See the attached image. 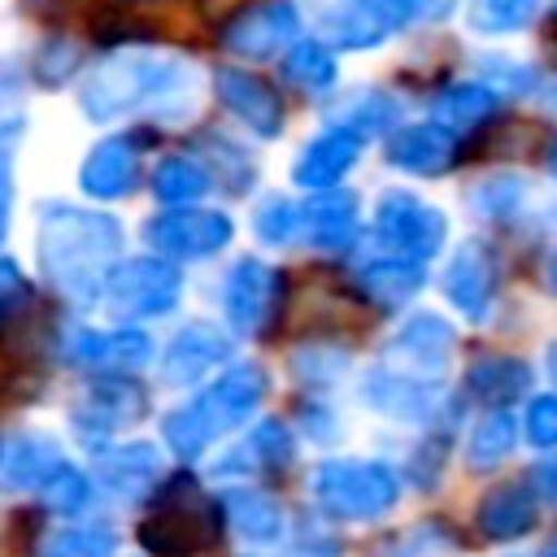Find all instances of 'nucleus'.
<instances>
[{
    "label": "nucleus",
    "mask_w": 557,
    "mask_h": 557,
    "mask_svg": "<svg viewBox=\"0 0 557 557\" xmlns=\"http://www.w3.org/2000/svg\"><path fill=\"white\" fill-rule=\"evenodd\" d=\"M196 70L157 48H117L100 65H91L78 83V109L91 122H113L135 109H152L165 122H183L196 113Z\"/></svg>",
    "instance_id": "obj_1"
},
{
    "label": "nucleus",
    "mask_w": 557,
    "mask_h": 557,
    "mask_svg": "<svg viewBox=\"0 0 557 557\" xmlns=\"http://www.w3.org/2000/svg\"><path fill=\"white\" fill-rule=\"evenodd\" d=\"M122 261V222L104 209L44 205L39 213V270L57 296L87 309L100 300L109 270Z\"/></svg>",
    "instance_id": "obj_2"
},
{
    "label": "nucleus",
    "mask_w": 557,
    "mask_h": 557,
    "mask_svg": "<svg viewBox=\"0 0 557 557\" xmlns=\"http://www.w3.org/2000/svg\"><path fill=\"white\" fill-rule=\"evenodd\" d=\"M265 387H270V379H265V370L257 361L226 366L205 392H196L187 405L165 413V422H161L165 444L183 461L200 457L213 440H222L226 431L244 426L248 413H257V405L265 400Z\"/></svg>",
    "instance_id": "obj_3"
},
{
    "label": "nucleus",
    "mask_w": 557,
    "mask_h": 557,
    "mask_svg": "<svg viewBox=\"0 0 557 557\" xmlns=\"http://www.w3.org/2000/svg\"><path fill=\"white\" fill-rule=\"evenodd\" d=\"M218 531H222L218 505L200 496L191 474H178L165 483L152 513L139 522V544L152 557H191V553H205L218 540Z\"/></svg>",
    "instance_id": "obj_4"
},
{
    "label": "nucleus",
    "mask_w": 557,
    "mask_h": 557,
    "mask_svg": "<svg viewBox=\"0 0 557 557\" xmlns=\"http://www.w3.org/2000/svg\"><path fill=\"white\" fill-rule=\"evenodd\" d=\"M374 239L379 252L409 257V261H435L448 244V213L431 205L426 196L409 187H379L374 196Z\"/></svg>",
    "instance_id": "obj_5"
},
{
    "label": "nucleus",
    "mask_w": 557,
    "mask_h": 557,
    "mask_svg": "<svg viewBox=\"0 0 557 557\" xmlns=\"http://www.w3.org/2000/svg\"><path fill=\"white\" fill-rule=\"evenodd\" d=\"M183 300V274L170 257H122L104 287H100V305L122 318V322H139V318H165L174 313Z\"/></svg>",
    "instance_id": "obj_6"
},
{
    "label": "nucleus",
    "mask_w": 557,
    "mask_h": 557,
    "mask_svg": "<svg viewBox=\"0 0 557 557\" xmlns=\"http://www.w3.org/2000/svg\"><path fill=\"white\" fill-rule=\"evenodd\" d=\"M400 479L383 461H322L313 470V500L344 522L379 518L396 505Z\"/></svg>",
    "instance_id": "obj_7"
},
{
    "label": "nucleus",
    "mask_w": 557,
    "mask_h": 557,
    "mask_svg": "<svg viewBox=\"0 0 557 557\" xmlns=\"http://www.w3.org/2000/svg\"><path fill=\"white\" fill-rule=\"evenodd\" d=\"M422 22V0H331L318 13V30L326 44L348 52H370Z\"/></svg>",
    "instance_id": "obj_8"
},
{
    "label": "nucleus",
    "mask_w": 557,
    "mask_h": 557,
    "mask_svg": "<svg viewBox=\"0 0 557 557\" xmlns=\"http://www.w3.org/2000/svg\"><path fill=\"white\" fill-rule=\"evenodd\" d=\"M144 239L152 244L157 257L170 261H205L218 257L235 239V222L222 209H161L157 218L144 222Z\"/></svg>",
    "instance_id": "obj_9"
},
{
    "label": "nucleus",
    "mask_w": 557,
    "mask_h": 557,
    "mask_svg": "<svg viewBox=\"0 0 557 557\" xmlns=\"http://www.w3.org/2000/svg\"><path fill=\"white\" fill-rule=\"evenodd\" d=\"M283 309V274L261 257H235L222 274V313L226 326L244 339L261 335Z\"/></svg>",
    "instance_id": "obj_10"
},
{
    "label": "nucleus",
    "mask_w": 557,
    "mask_h": 557,
    "mask_svg": "<svg viewBox=\"0 0 557 557\" xmlns=\"http://www.w3.org/2000/svg\"><path fill=\"white\" fill-rule=\"evenodd\" d=\"M300 39V9L292 0H257L222 22V48L244 61H270Z\"/></svg>",
    "instance_id": "obj_11"
},
{
    "label": "nucleus",
    "mask_w": 557,
    "mask_h": 557,
    "mask_svg": "<svg viewBox=\"0 0 557 557\" xmlns=\"http://www.w3.org/2000/svg\"><path fill=\"white\" fill-rule=\"evenodd\" d=\"M496 283H500V270H496V252L479 239H466L457 244L444 265H440V292L444 300L470 318V322H483L492 300H496Z\"/></svg>",
    "instance_id": "obj_12"
},
{
    "label": "nucleus",
    "mask_w": 557,
    "mask_h": 557,
    "mask_svg": "<svg viewBox=\"0 0 557 557\" xmlns=\"http://www.w3.org/2000/svg\"><path fill=\"white\" fill-rule=\"evenodd\" d=\"M453 344H457V331H453L448 318H440L435 309H413L387 335L383 357L396 370H409V374H422V379H440L448 357H453Z\"/></svg>",
    "instance_id": "obj_13"
},
{
    "label": "nucleus",
    "mask_w": 557,
    "mask_h": 557,
    "mask_svg": "<svg viewBox=\"0 0 557 557\" xmlns=\"http://www.w3.org/2000/svg\"><path fill=\"white\" fill-rule=\"evenodd\" d=\"M148 409L144 387L131 374H96L83 396L74 400V426L83 440H104L131 422H139Z\"/></svg>",
    "instance_id": "obj_14"
},
{
    "label": "nucleus",
    "mask_w": 557,
    "mask_h": 557,
    "mask_svg": "<svg viewBox=\"0 0 557 557\" xmlns=\"http://www.w3.org/2000/svg\"><path fill=\"white\" fill-rule=\"evenodd\" d=\"M366 152V135L348 131V126H326L318 131L313 139H305L292 157V183L305 187V191H326V187H339L344 174L361 161Z\"/></svg>",
    "instance_id": "obj_15"
},
{
    "label": "nucleus",
    "mask_w": 557,
    "mask_h": 557,
    "mask_svg": "<svg viewBox=\"0 0 557 557\" xmlns=\"http://www.w3.org/2000/svg\"><path fill=\"white\" fill-rule=\"evenodd\" d=\"M65 357L96 374H135L139 366L152 361V339L135 326H113V331L74 326L65 335Z\"/></svg>",
    "instance_id": "obj_16"
},
{
    "label": "nucleus",
    "mask_w": 557,
    "mask_h": 557,
    "mask_svg": "<svg viewBox=\"0 0 557 557\" xmlns=\"http://www.w3.org/2000/svg\"><path fill=\"white\" fill-rule=\"evenodd\" d=\"M361 400L387 418H400V422H426L444 392L435 379H422V374H409V370H396V366H374L361 374Z\"/></svg>",
    "instance_id": "obj_17"
},
{
    "label": "nucleus",
    "mask_w": 557,
    "mask_h": 557,
    "mask_svg": "<svg viewBox=\"0 0 557 557\" xmlns=\"http://www.w3.org/2000/svg\"><path fill=\"white\" fill-rule=\"evenodd\" d=\"M226 361H231V335L213 322H187L170 335V344L161 352V383L191 387Z\"/></svg>",
    "instance_id": "obj_18"
},
{
    "label": "nucleus",
    "mask_w": 557,
    "mask_h": 557,
    "mask_svg": "<svg viewBox=\"0 0 557 557\" xmlns=\"http://www.w3.org/2000/svg\"><path fill=\"white\" fill-rule=\"evenodd\" d=\"M213 91L218 100L226 104V113L235 122H244V131H252L257 139H274L283 131V104H278V91L257 78L252 70H239V65H226L213 74Z\"/></svg>",
    "instance_id": "obj_19"
},
{
    "label": "nucleus",
    "mask_w": 557,
    "mask_h": 557,
    "mask_svg": "<svg viewBox=\"0 0 557 557\" xmlns=\"http://www.w3.org/2000/svg\"><path fill=\"white\" fill-rule=\"evenodd\" d=\"M383 161L400 174H418V178H435L453 165L457 157V135L440 122H413V126H396L392 135H383Z\"/></svg>",
    "instance_id": "obj_20"
},
{
    "label": "nucleus",
    "mask_w": 557,
    "mask_h": 557,
    "mask_svg": "<svg viewBox=\"0 0 557 557\" xmlns=\"http://www.w3.org/2000/svg\"><path fill=\"white\" fill-rule=\"evenodd\" d=\"M139 174H144V165H139V144H135L131 135H109V139H100V144L83 157V165H78V187H83V196H91V200H122V196H131V191L139 187Z\"/></svg>",
    "instance_id": "obj_21"
},
{
    "label": "nucleus",
    "mask_w": 557,
    "mask_h": 557,
    "mask_svg": "<svg viewBox=\"0 0 557 557\" xmlns=\"http://www.w3.org/2000/svg\"><path fill=\"white\" fill-rule=\"evenodd\" d=\"M357 222H361V205H357V196L344 191V187L309 191V200L300 205V239H305L309 248H322V252L352 248Z\"/></svg>",
    "instance_id": "obj_22"
},
{
    "label": "nucleus",
    "mask_w": 557,
    "mask_h": 557,
    "mask_svg": "<svg viewBox=\"0 0 557 557\" xmlns=\"http://www.w3.org/2000/svg\"><path fill=\"white\" fill-rule=\"evenodd\" d=\"M65 466L52 435L39 431H0V492H35Z\"/></svg>",
    "instance_id": "obj_23"
},
{
    "label": "nucleus",
    "mask_w": 557,
    "mask_h": 557,
    "mask_svg": "<svg viewBox=\"0 0 557 557\" xmlns=\"http://www.w3.org/2000/svg\"><path fill=\"white\" fill-rule=\"evenodd\" d=\"M357 292L374 305V309H405L422 283H426V270L422 261H409V257H392V252H374L357 265Z\"/></svg>",
    "instance_id": "obj_24"
},
{
    "label": "nucleus",
    "mask_w": 557,
    "mask_h": 557,
    "mask_svg": "<svg viewBox=\"0 0 557 557\" xmlns=\"http://www.w3.org/2000/svg\"><path fill=\"white\" fill-rule=\"evenodd\" d=\"M540 505H535V487L531 483H500L479 500V531L487 540H518L535 527Z\"/></svg>",
    "instance_id": "obj_25"
},
{
    "label": "nucleus",
    "mask_w": 557,
    "mask_h": 557,
    "mask_svg": "<svg viewBox=\"0 0 557 557\" xmlns=\"http://www.w3.org/2000/svg\"><path fill=\"white\" fill-rule=\"evenodd\" d=\"M96 470H100V483L109 492H117L122 500H139L161 479V457L152 444H122V448L100 453Z\"/></svg>",
    "instance_id": "obj_26"
},
{
    "label": "nucleus",
    "mask_w": 557,
    "mask_h": 557,
    "mask_svg": "<svg viewBox=\"0 0 557 557\" xmlns=\"http://www.w3.org/2000/svg\"><path fill=\"white\" fill-rule=\"evenodd\" d=\"M531 383V370L522 357H509V352H483L466 366V387L470 396L487 400V405H509L527 392Z\"/></svg>",
    "instance_id": "obj_27"
},
{
    "label": "nucleus",
    "mask_w": 557,
    "mask_h": 557,
    "mask_svg": "<svg viewBox=\"0 0 557 557\" xmlns=\"http://www.w3.org/2000/svg\"><path fill=\"white\" fill-rule=\"evenodd\" d=\"M496 104H500V96H496L487 83H479V78H470V83H448V87L431 100V122H440V126H448L453 135H461V131L483 126V122L496 113Z\"/></svg>",
    "instance_id": "obj_28"
},
{
    "label": "nucleus",
    "mask_w": 557,
    "mask_h": 557,
    "mask_svg": "<svg viewBox=\"0 0 557 557\" xmlns=\"http://www.w3.org/2000/svg\"><path fill=\"white\" fill-rule=\"evenodd\" d=\"M400 113L405 109H400V100L392 91H383V87H352L339 100V109L331 113V122L370 139V135H392L400 126Z\"/></svg>",
    "instance_id": "obj_29"
},
{
    "label": "nucleus",
    "mask_w": 557,
    "mask_h": 557,
    "mask_svg": "<svg viewBox=\"0 0 557 557\" xmlns=\"http://www.w3.org/2000/svg\"><path fill=\"white\" fill-rule=\"evenodd\" d=\"M148 183H152V196L174 209V205H196L213 187V170H209V161H200L191 152H170L152 165Z\"/></svg>",
    "instance_id": "obj_30"
},
{
    "label": "nucleus",
    "mask_w": 557,
    "mask_h": 557,
    "mask_svg": "<svg viewBox=\"0 0 557 557\" xmlns=\"http://www.w3.org/2000/svg\"><path fill=\"white\" fill-rule=\"evenodd\" d=\"M283 78L292 87H300L305 96H322L339 83V61L326 39H296L283 52Z\"/></svg>",
    "instance_id": "obj_31"
},
{
    "label": "nucleus",
    "mask_w": 557,
    "mask_h": 557,
    "mask_svg": "<svg viewBox=\"0 0 557 557\" xmlns=\"http://www.w3.org/2000/svg\"><path fill=\"white\" fill-rule=\"evenodd\" d=\"M222 509H226L231 527H235L244 540L270 544V540H278V531H283V509H278V500L265 496V492H257V487H235V492H226V496H222Z\"/></svg>",
    "instance_id": "obj_32"
},
{
    "label": "nucleus",
    "mask_w": 557,
    "mask_h": 557,
    "mask_svg": "<svg viewBox=\"0 0 557 557\" xmlns=\"http://www.w3.org/2000/svg\"><path fill=\"white\" fill-rule=\"evenodd\" d=\"M292 453H296L292 431H287L278 418H265V422L252 426V435H248L239 448H231V457L218 461V470H222V474H231L235 466H248V470H252V466H265V470H278V466L292 461Z\"/></svg>",
    "instance_id": "obj_33"
},
{
    "label": "nucleus",
    "mask_w": 557,
    "mask_h": 557,
    "mask_svg": "<svg viewBox=\"0 0 557 557\" xmlns=\"http://www.w3.org/2000/svg\"><path fill=\"white\" fill-rule=\"evenodd\" d=\"M527 205V183L518 174H483L466 187V209L483 222H509Z\"/></svg>",
    "instance_id": "obj_34"
},
{
    "label": "nucleus",
    "mask_w": 557,
    "mask_h": 557,
    "mask_svg": "<svg viewBox=\"0 0 557 557\" xmlns=\"http://www.w3.org/2000/svg\"><path fill=\"white\" fill-rule=\"evenodd\" d=\"M540 17V0H466V30L483 39L518 35Z\"/></svg>",
    "instance_id": "obj_35"
},
{
    "label": "nucleus",
    "mask_w": 557,
    "mask_h": 557,
    "mask_svg": "<svg viewBox=\"0 0 557 557\" xmlns=\"http://www.w3.org/2000/svg\"><path fill=\"white\" fill-rule=\"evenodd\" d=\"M513 444H518V422H513V413L492 409V413L479 418V426H474L470 440H466V466H470V470H487V466L505 461V457L513 453Z\"/></svg>",
    "instance_id": "obj_36"
},
{
    "label": "nucleus",
    "mask_w": 557,
    "mask_h": 557,
    "mask_svg": "<svg viewBox=\"0 0 557 557\" xmlns=\"http://www.w3.org/2000/svg\"><path fill=\"white\" fill-rule=\"evenodd\" d=\"M252 235L265 248H287L300 239V205L283 191H265L252 209Z\"/></svg>",
    "instance_id": "obj_37"
},
{
    "label": "nucleus",
    "mask_w": 557,
    "mask_h": 557,
    "mask_svg": "<svg viewBox=\"0 0 557 557\" xmlns=\"http://www.w3.org/2000/svg\"><path fill=\"white\" fill-rule=\"evenodd\" d=\"M479 83H487L496 96H531L535 83H540V70L531 61H518V57H500V52H487L479 57Z\"/></svg>",
    "instance_id": "obj_38"
},
{
    "label": "nucleus",
    "mask_w": 557,
    "mask_h": 557,
    "mask_svg": "<svg viewBox=\"0 0 557 557\" xmlns=\"http://www.w3.org/2000/svg\"><path fill=\"white\" fill-rule=\"evenodd\" d=\"M117 540L109 527H70V531H57L44 548V557H113Z\"/></svg>",
    "instance_id": "obj_39"
},
{
    "label": "nucleus",
    "mask_w": 557,
    "mask_h": 557,
    "mask_svg": "<svg viewBox=\"0 0 557 557\" xmlns=\"http://www.w3.org/2000/svg\"><path fill=\"white\" fill-rule=\"evenodd\" d=\"M39 492H44V505H48V509H57V513H78V509L87 505V496H91V483H87L83 470L57 466L52 479H48Z\"/></svg>",
    "instance_id": "obj_40"
},
{
    "label": "nucleus",
    "mask_w": 557,
    "mask_h": 557,
    "mask_svg": "<svg viewBox=\"0 0 557 557\" xmlns=\"http://www.w3.org/2000/svg\"><path fill=\"white\" fill-rule=\"evenodd\" d=\"M30 309V283L13 257H0V326L17 322Z\"/></svg>",
    "instance_id": "obj_41"
},
{
    "label": "nucleus",
    "mask_w": 557,
    "mask_h": 557,
    "mask_svg": "<svg viewBox=\"0 0 557 557\" xmlns=\"http://www.w3.org/2000/svg\"><path fill=\"white\" fill-rule=\"evenodd\" d=\"M522 426H527V440H531L535 448H557V392L531 396Z\"/></svg>",
    "instance_id": "obj_42"
},
{
    "label": "nucleus",
    "mask_w": 557,
    "mask_h": 557,
    "mask_svg": "<svg viewBox=\"0 0 557 557\" xmlns=\"http://www.w3.org/2000/svg\"><path fill=\"white\" fill-rule=\"evenodd\" d=\"M209 170H213V174H231V178H226L231 191H248V187H252V161H248L239 148H231L226 135H213V161H209Z\"/></svg>",
    "instance_id": "obj_43"
},
{
    "label": "nucleus",
    "mask_w": 557,
    "mask_h": 557,
    "mask_svg": "<svg viewBox=\"0 0 557 557\" xmlns=\"http://www.w3.org/2000/svg\"><path fill=\"white\" fill-rule=\"evenodd\" d=\"M339 370H344V352H339V348L309 344V348L296 352V374H300V379H318V383H326V379H335Z\"/></svg>",
    "instance_id": "obj_44"
},
{
    "label": "nucleus",
    "mask_w": 557,
    "mask_h": 557,
    "mask_svg": "<svg viewBox=\"0 0 557 557\" xmlns=\"http://www.w3.org/2000/svg\"><path fill=\"white\" fill-rule=\"evenodd\" d=\"M35 65H39V83H48V87H61V83L74 74V65H78V48H74L70 39H52Z\"/></svg>",
    "instance_id": "obj_45"
},
{
    "label": "nucleus",
    "mask_w": 557,
    "mask_h": 557,
    "mask_svg": "<svg viewBox=\"0 0 557 557\" xmlns=\"http://www.w3.org/2000/svg\"><path fill=\"white\" fill-rule=\"evenodd\" d=\"M531 487H540L548 500H557V457H553V461H544V466H535Z\"/></svg>",
    "instance_id": "obj_46"
},
{
    "label": "nucleus",
    "mask_w": 557,
    "mask_h": 557,
    "mask_svg": "<svg viewBox=\"0 0 557 557\" xmlns=\"http://www.w3.org/2000/svg\"><path fill=\"white\" fill-rule=\"evenodd\" d=\"M13 200V174H9V161L0 157V209H9Z\"/></svg>",
    "instance_id": "obj_47"
},
{
    "label": "nucleus",
    "mask_w": 557,
    "mask_h": 557,
    "mask_svg": "<svg viewBox=\"0 0 557 557\" xmlns=\"http://www.w3.org/2000/svg\"><path fill=\"white\" fill-rule=\"evenodd\" d=\"M544 278H548V287L557 292V248H553V257H548V265H544Z\"/></svg>",
    "instance_id": "obj_48"
},
{
    "label": "nucleus",
    "mask_w": 557,
    "mask_h": 557,
    "mask_svg": "<svg viewBox=\"0 0 557 557\" xmlns=\"http://www.w3.org/2000/svg\"><path fill=\"white\" fill-rule=\"evenodd\" d=\"M544 361H548V374H553V383H557V339L548 344V357H544Z\"/></svg>",
    "instance_id": "obj_49"
},
{
    "label": "nucleus",
    "mask_w": 557,
    "mask_h": 557,
    "mask_svg": "<svg viewBox=\"0 0 557 557\" xmlns=\"http://www.w3.org/2000/svg\"><path fill=\"white\" fill-rule=\"evenodd\" d=\"M4 231H9V209H0V244H4Z\"/></svg>",
    "instance_id": "obj_50"
},
{
    "label": "nucleus",
    "mask_w": 557,
    "mask_h": 557,
    "mask_svg": "<svg viewBox=\"0 0 557 557\" xmlns=\"http://www.w3.org/2000/svg\"><path fill=\"white\" fill-rule=\"evenodd\" d=\"M553 174H557V148H553Z\"/></svg>",
    "instance_id": "obj_51"
},
{
    "label": "nucleus",
    "mask_w": 557,
    "mask_h": 557,
    "mask_svg": "<svg viewBox=\"0 0 557 557\" xmlns=\"http://www.w3.org/2000/svg\"><path fill=\"white\" fill-rule=\"evenodd\" d=\"M553 39H557V13H553Z\"/></svg>",
    "instance_id": "obj_52"
},
{
    "label": "nucleus",
    "mask_w": 557,
    "mask_h": 557,
    "mask_svg": "<svg viewBox=\"0 0 557 557\" xmlns=\"http://www.w3.org/2000/svg\"><path fill=\"white\" fill-rule=\"evenodd\" d=\"M553 540H557V535H553ZM553 557H557V544H553Z\"/></svg>",
    "instance_id": "obj_53"
}]
</instances>
